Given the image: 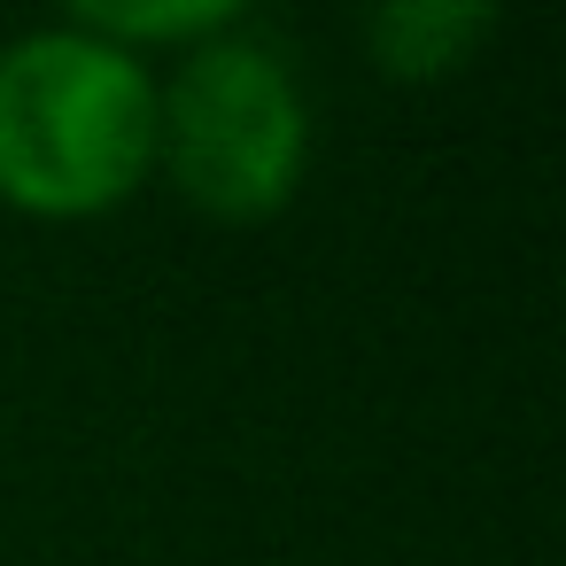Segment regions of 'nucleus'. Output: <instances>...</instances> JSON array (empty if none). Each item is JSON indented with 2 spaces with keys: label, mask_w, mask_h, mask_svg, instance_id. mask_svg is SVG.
Returning <instances> with one entry per match:
<instances>
[{
  "label": "nucleus",
  "mask_w": 566,
  "mask_h": 566,
  "mask_svg": "<svg viewBox=\"0 0 566 566\" xmlns=\"http://www.w3.org/2000/svg\"><path fill=\"white\" fill-rule=\"evenodd\" d=\"M156 164V78L140 55L55 24L0 48V195L40 218H94Z\"/></svg>",
  "instance_id": "f257e3e1"
},
{
  "label": "nucleus",
  "mask_w": 566,
  "mask_h": 566,
  "mask_svg": "<svg viewBox=\"0 0 566 566\" xmlns=\"http://www.w3.org/2000/svg\"><path fill=\"white\" fill-rule=\"evenodd\" d=\"M156 156L210 218H272L311 156L295 71L264 40H202L156 94Z\"/></svg>",
  "instance_id": "f03ea898"
},
{
  "label": "nucleus",
  "mask_w": 566,
  "mask_h": 566,
  "mask_svg": "<svg viewBox=\"0 0 566 566\" xmlns=\"http://www.w3.org/2000/svg\"><path fill=\"white\" fill-rule=\"evenodd\" d=\"M489 32H496V9H473V0H396V9L365 17V40H373L380 71H396V78H442Z\"/></svg>",
  "instance_id": "7ed1b4c3"
},
{
  "label": "nucleus",
  "mask_w": 566,
  "mask_h": 566,
  "mask_svg": "<svg viewBox=\"0 0 566 566\" xmlns=\"http://www.w3.org/2000/svg\"><path fill=\"white\" fill-rule=\"evenodd\" d=\"M78 32L140 55V40H210L233 24V0H164V9H78Z\"/></svg>",
  "instance_id": "20e7f679"
}]
</instances>
